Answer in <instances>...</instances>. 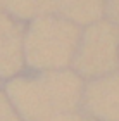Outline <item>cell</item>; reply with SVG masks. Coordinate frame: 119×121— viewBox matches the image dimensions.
<instances>
[]
</instances>
